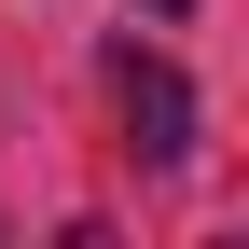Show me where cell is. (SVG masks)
Here are the masks:
<instances>
[{"instance_id": "cell-1", "label": "cell", "mask_w": 249, "mask_h": 249, "mask_svg": "<svg viewBox=\"0 0 249 249\" xmlns=\"http://www.w3.org/2000/svg\"><path fill=\"white\" fill-rule=\"evenodd\" d=\"M111 97H124L139 166H194V83H180L166 55H139V42H124V55H111Z\"/></svg>"}, {"instance_id": "cell-2", "label": "cell", "mask_w": 249, "mask_h": 249, "mask_svg": "<svg viewBox=\"0 0 249 249\" xmlns=\"http://www.w3.org/2000/svg\"><path fill=\"white\" fill-rule=\"evenodd\" d=\"M139 14H152V28H180V14H194V0H139Z\"/></svg>"}]
</instances>
